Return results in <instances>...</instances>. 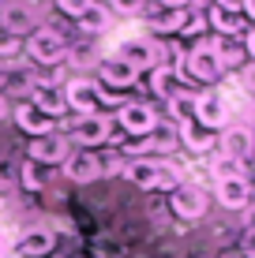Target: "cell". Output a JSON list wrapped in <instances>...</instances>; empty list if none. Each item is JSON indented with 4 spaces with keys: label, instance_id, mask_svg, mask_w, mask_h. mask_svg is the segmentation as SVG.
<instances>
[{
    "label": "cell",
    "instance_id": "45",
    "mask_svg": "<svg viewBox=\"0 0 255 258\" xmlns=\"http://www.w3.org/2000/svg\"><path fill=\"white\" fill-rule=\"evenodd\" d=\"M0 258H4V239H0Z\"/></svg>",
    "mask_w": 255,
    "mask_h": 258
},
{
    "label": "cell",
    "instance_id": "26",
    "mask_svg": "<svg viewBox=\"0 0 255 258\" xmlns=\"http://www.w3.org/2000/svg\"><path fill=\"white\" fill-rule=\"evenodd\" d=\"M180 23H184V12H165V8L150 12V19H146L154 34H180Z\"/></svg>",
    "mask_w": 255,
    "mask_h": 258
},
{
    "label": "cell",
    "instance_id": "16",
    "mask_svg": "<svg viewBox=\"0 0 255 258\" xmlns=\"http://www.w3.org/2000/svg\"><path fill=\"white\" fill-rule=\"evenodd\" d=\"M251 150H255V135L244 127V123H240V127H225L222 131V154L225 157H233V161L244 165L251 157Z\"/></svg>",
    "mask_w": 255,
    "mask_h": 258
},
{
    "label": "cell",
    "instance_id": "37",
    "mask_svg": "<svg viewBox=\"0 0 255 258\" xmlns=\"http://www.w3.org/2000/svg\"><path fill=\"white\" fill-rule=\"evenodd\" d=\"M240 258H255V225L240 236Z\"/></svg>",
    "mask_w": 255,
    "mask_h": 258
},
{
    "label": "cell",
    "instance_id": "27",
    "mask_svg": "<svg viewBox=\"0 0 255 258\" xmlns=\"http://www.w3.org/2000/svg\"><path fill=\"white\" fill-rule=\"evenodd\" d=\"M64 60H72L75 68H98V49L90 45V41H75V45H68V56Z\"/></svg>",
    "mask_w": 255,
    "mask_h": 258
},
{
    "label": "cell",
    "instance_id": "2",
    "mask_svg": "<svg viewBox=\"0 0 255 258\" xmlns=\"http://www.w3.org/2000/svg\"><path fill=\"white\" fill-rule=\"evenodd\" d=\"M64 127H68V142H75L79 150H98L105 142H113V120L101 116V112L75 116V120H68Z\"/></svg>",
    "mask_w": 255,
    "mask_h": 258
},
{
    "label": "cell",
    "instance_id": "28",
    "mask_svg": "<svg viewBox=\"0 0 255 258\" xmlns=\"http://www.w3.org/2000/svg\"><path fill=\"white\" fill-rule=\"evenodd\" d=\"M184 183V176H180V168L173 165V161H158V183H154V191H177Z\"/></svg>",
    "mask_w": 255,
    "mask_h": 258
},
{
    "label": "cell",
    "instance_id": "6",
    "mask_svg": "<svg viewBox=\"0 0 255 258\" xmlns=\"http://www.w3.org/2000/svg\"><path fill=\"white\" fill-rule=\"evenodd\" d=\"M117 123L124 127V135L146 139V135H150V127L158 123V112H154L146 101H124V105L117 109Z\"/></svg>",
    "mask_w": 255,
    "mask_h": 258
},
{
    "label": "cell",
    "instance_id": "30",
    "mask_svg": "<svg viewBox=\"0 0 255 258\" xmlns=\"http://www.w3.org/2000/svg\"><path fill=\"white\" fill-rule=\"evenodd\" d=\"M207 30V12H191V8H184V23H180V34L184 38H195V34Z\"/></svg>",
    "mask_w": 255,
    "mask_h": 258
},
{
    "label": "cell",
    "instance_id": "38",
    "mask_svg": "<svg viewBox=\"0 0 255 258\" xmlns=\"http://www.w3.org/2000/svg\"><path fill=\"white\" fill-rule=\"evenodd\" d=\"M154 4L165 12H184V8H191V0H154Z\"/></svg>",
    "mask_w": 255,
    "mask_h": 258
},
{
    "label": "cell",
    "instance_id": "3",
    "mask_svg": "<svg viewBox=\"0 0 255 258\" xmlns=\"http://www.w3.org/2000/svg\"><path fill=\"white\" fill-rule=\"evenodd\" d=\"M117 60H124L131 71H154L162 64V45L154 38H143V34H131V38H120L117 41Z\"/></svg>",
    "mask_w": 255,
    "mask_h": 258
},
{
    "label": "cell",
    "instance_id": "44",
    "mask_svg": "<svg viewBox=\"0 0 255 258\" xmlns=\"http://www.w3.org/2000/svg\"><path fill=\"white\" fill-rule=\"evenodd\" d=\"M4 116H8V97L0 94V120H4Z\"/></svg>",
    "mask_w": 255,
    "mask_h": 258
},
{
    "label": "cell",
    "instance_id": "10",
    "mask_svg": "<svg viewBox=\"0 0 255 258\" xmlns=\"http://www.w3.org/2000/svg\"><path fill=\"white\" fill-rule=\"evenodd\" d=\"M64 176L72 183H94L101 180V157L98 150H72L64 157Z\"/></svg>",
    "mask_w": 255,
    "mask_h": 258
},
{
    "label": "cell",
    "instance_id": "22",
    "mask_svg": "<svg viewBox=\"0 0 255 258\" xmlns=\"http://www.w3.org/2000/svg\"><path fill=\"white\" fill-rule=\"evenodd\" d=\"M180 142L191 150V154H207V150H214V131L199 127L195 120H184L180 123Z\"/></svg>",
    "mask_w": 255,
    "mask_h": 258
},
{
    "label": "cell",
    "instance_id": "40",
    "mask_svg": "<svg viewBox=\"0 0 255 258\" xmlns=\"http://www.w3.org/2000/svg\"><path fill=\"white\" fill-rule=\"evenodd\" d=\"M244 52H248V56L255 60V26H251L248 34H244Z\"/></svg>",
    "mask_w": 255,
    "mask_h": 258
},
{
    "label": "cell",
    "instance_id": "42",
    "mask_svg": "<svg viewBox=\"0 0 255 258\" xmlns=\"http://www.w3.org/2000/svg\"><path fill=\"white\" fill-rule=\"evenodd\" d=\"M244 127H248V131H251V135H255V101L248 105V123H244Z\"/></svg>",
    "mask_w": 255,
    "mask_h": 258
},
{
    "label": "cell",
    "instance_id": "36",
    "mask_svg": "<svg viewBox=\"0 0 255 258\" xmlns=\"http://www.w3.org/2000/svg\"><path fill=\"white\" fill-rule=\"evenodd\" d=\"M240 86H244V90H248V94L255 97V60L240 68Z\"/></svg>",
    "mask_w": 255,
    "mask_h": 258
},
{
    "label": "cell",
    "instance_id": "13",
    "mask_svg": "<svg viewBox=\"0 0 255 258\" xmlns=\"http://www.w3.org/2000/svg\"><path fill=\"white\" fill-rule=\"evenodd\" d=\"M0 26L15 38H30L38 30V15H34L30 4H4L0 8Z\"/></svg>",
    "mask_w": 255,
    "mask_h": 258
},
{
    "label": "cell",
    "instance_id": "47",
    "mask_svg": "<svg viewBox=\"0 0 255 258\" xmlns=\"http://www.w3.org/2000/svg\"><path fill=\"white\" fill-rule=\"evenodd\" d=\"M98 4H101V0H98Z\"/></svg>",
    "mask_w": 255,
    "mask_h": 258
},
{
    "label": "cell",
    "instance_id": "18",
    "mask_svg": "<svg viewBox=\"0 0 255 258\" xmlns=\"http://www.w3.org/2000/svg\"><path fill=\"white\" fill-rule=\"evenodd\" d=\"M53 243H57V236H53L49 228H30V232L19 236L15 254H19V258H45L53 251Z\"/></svg>",
    "mask_w": 255,
    "mask_h": 258
},
{
    "label": "cell",
    "instance_id": "39",
    "mask_svg": "<svg viewBox=\"0 0 255 258\" xmlns=\"http://www.w3.org/2000/svg\"><path fill=\"white\" fill-rule=\"evenodd\" d=\"M214 8H225V12H244V0H214Z\"/></svg>",
    "mask_w": 255,
    "mask_h": 258
},
{
    "label": "cell",
    "instance_id": "34",
    "mask_svg": "<svg viewBox=\"0 0 255 258\" xmlns=\"http://www.w3.org/2000/svg\"><path fill=\"white\" fill-rule=\"evenodd\" d=\"M143 4H146V0H109V12H117V15H135V12H143Z\"/></svg>",
    "mask_w": 255,
    "mask_h": 258
},
{
    "label": "cell",
    "instance_id": "20",
    "mask_svg": "<svg viewBox=\"0 0 255 258\" xmlns=\"http://www.w3.org/2000/svg\"><path fill=\"white\" fill-rule=\"evenodd\" d=\"M207 26H214L218 38H236L244 30V12H225V8H207Z\"/></svg>",
    "mask_w": 255,
    "mask_h": 258
},
{
    "label": "cell",
    "instance_id": "25",
    "mask_svg": "<svg viewBox=\"0 0 255 258\" xmlns=\"http://www.w3.org/2000/svg\"><path fill=\"white\" fill-rule=\"evenodd\" d=\"M210 45H214V52H218V60H222L225 71H229V68H240L244 56H248V52H244V45H236L233 38H214Z\"/></svg>",
    "mask_w": 255,
    "mask_h": 258
},
{
    "label": "cell",
    "instance_id": "43",
    "mask_svg": "<svg viewBox=\"0 0 255 258\" xmlns=\"http://www.w3.org/2000/svg\"><path fill=\"white\" fill-rule=\"evenodd\" d=\"M244 19H255V0H244Z\"/></svg>",
    "mask_w": 255,
    "mask_h": 258
},
{
    "label": "cell",
    "instance_id": "14",
    "mask_svg": "<svg viewBox=\"0 0 255 258\" xmlns=\"http://www.w3.org/2000/svg\"><path fill=\"white\" fill-rule=\"evenodd\" d=\"M15 123H19V127H23L30 139H41V135H53V131H57V120L45 116L41 109H34L30 101L15 105Z\"/></svg>",
    "mask_w": 255,
    "mask_h": 258
},
{
    "label": "cell",
    "instance_id": "19",
    "mask_svg": "<svg viewBox=\"0 0 255 258\" xmlns=\"http://www.w3.org/2000/svg\"><path fill=\"white\" fill-rule=\"evenodd\" d=\"M150 90H154V97H162V101H173V97L184 90V79L177 75V68L158 64V68L150 71Z\"/></svg>",
    "mask_w": 255,
    "mask_h": 258
},
{
    "label": "cell",
    "instance_id": "7",
    "mask_svg": "<svg viewBox=\"0 0 255 258\" xmlns=\"http://www.w3.org/2000/svg\"><path fill=\"white\" fill-rule=\"evenodd\" d=\"M72 154V142H68L64 131H53V135L30 139V150H26V161H38V165H64V157Z\"/></svg>",
    "mask_w": 255,
    "mask_h": 258
},
{
    "label": "cell",
    "instance_id": "15",
    "mask_svg": "<svg viewBox=\"0 0 255 258\" xmlns=\"http://www.w3.org/2000/svg\"><path fill=\"white\" fill-rule=\"evenodd\" d=\"M30 105L34 109H41L45 116H64L68 112V101H64V86H53V83H41L38 79V86H34V94H30Z\"/></svg>",
    "mask_w": 255,
    "mask_h": 258
},
{
    "label": "cell",
    "instance_id": "17",
    "mask_svg": "<svg viewBox=\"0 0 255 258\" xmlns=\"http://www.w3.org/2000/svg\"><path fill=\"white\" fill-rule=\"evenodd\" d=\"M146 146H150V154H173L180 146V123L158 116V123L150 127V135H146Z\"/></svg>",
    "mask_w": 255,
    "mask_h": 258
},
{
    "label": "cell",
    "instance_id": "46",
    "mask_svg": "<svg viewBox=\"0 0 255 258\" xmlns=\"http://www.w3.org/2000/svg\"><path fill=\"white\" fill-rule=\"evenodd\" d=\"M236 258H240V254H236Z\"/></svg>",
    "mask_w": 255,
    "mask_h": 258
},
{
    "label": "cell",
    "instance_id": "1",
    "mask_svg": "<svg viewBox=\"0 0 255 258\" xmlns=\"http://www.w3.org/2000/svg\"><path fill=\"white\" fill-rule=\"evenodd\" d=\"M177 75L184 79V83H203V86H214L218 79L225 75L222 60H218V52L210 41H199L195 49L188 52L184 60H177Z\"/></svg>",
    "mask_w": 255,
    "mask_h": 258
},
{
    "label": "cell",
    "instance_id": "12",
    "mask_svg": "<svg viewBox=\"0 0 255 258\" xmlns=\"http://www.w3.org/2000/svg\"><path fill=\"white\" fill-rule=\"evenodd\" d=\"M135 83H139V71H131L124 60H117V56L98 60V86H105V90H131Z\"/></svg>",
    "mask_w": 255,
    "mask_h": 258
},
{
    "label": "cell",
    "instance_id": "9",
    "mask_svg": "<svg viewBox=\"0 0 255 258\" xmlns=\"http://www.w3.org/2000/svg\"><path fill=\"white\" fill-rule=\"evenodd\" d=\"M64 101L68 109H75V116H86V112H98L101 105V86L94 79H72L64 86Z\"/></svg>",
    "mask_w": 255,
    "mask_h": 258
},
{
    "label": "cell",
    "instance_id": "41",
    "mask_svg": "<svg viewBox=\"0 0 255 258\" xmlns=\"http://www.w3.org/2000/svg\"><path fill=\"white\" fill-rule=\"evenodd\" d=\"M8 75H12V68L0 60V94H4V86H8Z\"/></svg>",
    "mask_w": 255,
    "mask_h": 258
},
{
    "label": "cell",
    "instance_id": "29",
    "mask_svg": "<svg viewBox=\"0 0 255 258\" xmlns=\"http://www.w3.org/2000/svg\"><path fill=\"white\" fill-rule=\"evenodd\" d=\"M210 172H214V180H229V176H244V165L233 161V157L218 154L214 161H210Z\"/></svg>",
    "mask_w": 255,
    "mask_h": 258
},
{
    "label": "cell",
    "instance_id": "4",
    "mask_svg": "<svg viewBox=\"0 0 255 258\" xmlns=\"http://www.w3.org/2000/svg\"><path fill=\"white\" fill-rule=\"evenodd\" d=\"M23 49H26V56H30L34 64H45V68H57L60 60L68 56L64 38H60L57 30H49V26H38V30L23 41Z\"/></svg>",
    "mask_w": 255,
    "mask_h": 258
},
{
    "label": "cell",
    "instance_id": "33",
    "mask_svg": "<svg viewBox=\"0 0 255 258\" xmlns=\"http://www.w3.org/2000/svg\"><path fill=\"white\" fill-rule=\"evenodd\" d=\"M19 49H23V38H15V34H8L4 26H0V60H12Z\"/></svg>",
    "mask_w": 255,
    "mask_h": 258
},
{
    "label": "cell",
    "instance_id": "23",
    "mask_svg": "<svg viewBox=\"0 0 255 258\" xmlns=\"http://www.w3.org/2000/svg\"><path fill=\"white\" fill-rule=\"evenodd\" d=\"M109 23H113V12L105 4H98V0H94L90 8H86L83 15H79V26H83L86 34H101V30H109Z\"/></svg>",
    "mask_w": 255,
    "mask_h": 258
},
{
    "label": "cell",
    "instance_id": "32",
    "mask_svg": "<svg viewBox=\"0 0 255 258\" xmlns=\"http://www.w3.org/2000/svg\"><path fill=\"white\" fill-rule=\"evenodd\" d=\"M12 187H19V165L0 157V191H12Z\"/></svg>",
    "mask_w": 255,
    "mask_h": 258
},
{
    "label": "cell",
    "instance_id": "35",
    "mask_svg": "<svg viewBox=\"0 0 255 258\" xmlns=\"http://www.w3.org/2000/svg\"><path fill=\"white\" fill-rule=\"evenodd\" d=\"M90 4H94V0H57V8H60L64 15H72V19H79Z\"/></svg>",
    "mask_w": 255,
    "mask_h": 258
},
{
    "label": "cell",
    "instance_id": "24",
    "mask_svg": "<svg viewBox=\"0 0 255 258\" xmlns=\"http://www.w3.org/2000/svg\"><path fill=\"white\" fill-rule=\"evenodd\" d=\"M49 183V168L38 165V161H23L19 165V187L23 191H45Z\"/></svg>",
    "mask_w": 255,
    "mask_h": 258
},
{
    "label": "cell",
    "instance_id": "8",
    "mask_svg": "<svg viewBox=\"0 0 255 258\" xmlns=\"http://www.w3.org/2000/svg\"><path fill=\"white\" fill-rule=\"evenodd\" d=\"M169 210L177 213L180 221H199L207 213V195L195 183H180L177 191H169Z\"/></svg>",
    "mask_w": 255,
    "mask_h": 258
},
{
    "label": "cell",
    "instance_id": "11",
    "mask_svg": "<svg viewBox=\"0 0 255 258\" xmlns=\"http://www.w3.org/2000/svg\"><path fill=\"white\" fill-rule=\"evenodd\" d=\"M214 195L225 210H248L255 199V187L248 176H229V180H214Z\"/></svg>",
    "mask_w": 255,
    "mask_h": 258
},
{
    "label": "cell",
    "instance_id": "31",
    "mask_svg": "<svg viewBox=\"0 0 255 258\" xmlns=\"http://www.w3.org/2000/svg\"><path fill=\"white\" fill-rule=\"evenodd\" d=\"M98 157H101V176H120L128 168V161H124L120 150H105V154H98Z\"/></svg>",
    "mask_w": 255,
    "mask_h": 258
},
{
    "label": "cell",
    "instance_id": "5",
    "mask_svg": "<svg viewBox=\"0 0 255 258\" xmlns=\"http://www.w3.org/2000/svg\"><path fill=\"white\" fill-rule=\"evenodd\" d=\"M191 120H195L199 127H207V131L225 127V120H229V101H225V94L218 90V86H207L203 94H195V112H191Z\"/></svg>",
    "mask_w": 255,
    "mask_h": 258
},
{
    "label": "cell",
    "instance_id": "21",
    "mask_svg": "<svg viewBox=\"0 0 255 258\" xmlns=\"http://www.w3.org/2000/svg\"><path fill=\"white\" fill-rule=\"evenodd\" d=\"M124 176L135 183V187L154 191V183H158V161H154V157H131L128 168H124Z\"/></svg>",
    "mask_w": 255,
    "mask_h": 258
}]
</instances>
